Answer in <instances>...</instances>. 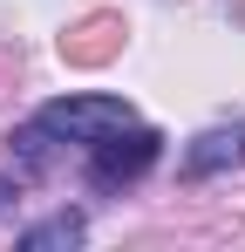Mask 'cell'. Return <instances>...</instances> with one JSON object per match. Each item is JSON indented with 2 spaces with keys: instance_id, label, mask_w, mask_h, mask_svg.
I'll list each match as a JSON object with an SVG mask.
<instances>
[{
  "instance_id": "6da1fadb",
  "label": "cell",
  "mask_w": 245,
  "mask_h": 252,
  "mask_svg": "<svg viewBox=\"0 0 245 252\" xmlns=\"http://www.w3.org/2000/svg\"><path fill=\"white\" fill-rule=\"evenodd\" d=\"M157 157H163V136H157V129H150V123H122V129H109V136L89 143V184H95V191L136 184Z\"/></svg>"
},
{
  "instance_id": "7a4b0ae2",
  "label": "cell",
  "mask_w": 245,
  "mask_h": 252,
  "mask_svg": "<svg viewBox=\"0 0 245 252\" xmlns=\"http://www.w3.org/2000/svg\"><path fill=\"white\" fill-rule=\"evenodd\" d=\"M48 136H61V143H95V136H109V129L122 123H136V109L122 102V95H55V102H41V116H34Z\"/></svg>"
},
{
  "instance_id": "3957f363",
  "label": "cell",
  "mask_w": 245,
  "mask_h": 252,
  "mask_svg": "<svg viewBox=\"0 0 245 252\" xmlns=\"http://www.w3.org/2000/svg\"><path fill=\"white\" fill-rule=\"evenodd\" d=\"M239 157H245V129H204L198 143L184 150V170H191V177H211V170L239 164Z\"/></svg>"
},
{
  "instance_id": "277c9868",
  "label": "cell",
  "mask_w": 245,
  "mask_h": 252,
  "mask_svg": "<svg viewBox=\"0 0 245 252\" xmlns=\"http://www.w3.org/2000/svg\"><path fill=\"white\" fill-rule=\"evenodd\" d=\"M82 211H55V218H41V225H28L21 232V252H55V246H82Z\"/></svg>"
}]
</instances>
